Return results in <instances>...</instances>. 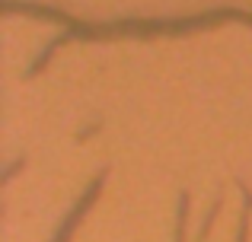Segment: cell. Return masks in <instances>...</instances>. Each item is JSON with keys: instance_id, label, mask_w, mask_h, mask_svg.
<instances>
[{"instance_id": "cell-1", "label": "cell", "mask_w": 252, "mask_h": 242, "mask_svg": "<svg viewBox=\"0 0 252 242\" xmlns=\"http://www.w3.org/2000/svg\"><path fill=\"white\" fill-rule=\"evenodd\" d=\"M102 182H105V172H102V175H96V179H93V185L86 188V194L80 198V204H77L74 211L67 214V220H64V226H61V230H58L55 242H67V239H70V233H74V226L80 223V217L86 214V207H90V204H93V198H96V194H99V188H102Z\"/></svg>"}, {"instance_id": "cell-2", "label": "cell", "mask_w": 252, "mask_h": 242, "mask_svg": "<svg viewBox=\"0 0 252 242\" xmlns=\"http://www.w3.org/2000/svg\"><path fill=\"white\" fill-rule=\"evenodd\" d=\"M185 214H189V194H179V226H176V242H185Z\"/></svg>"}, {"instance_id": "cell-3", "label": "cell", "mask_w": 252, "mask_h": 242, "mask_svg": "<svg viewBox=\"0 0 252 242\" xmlns=\"http://www.w3.org/2000/svg\"><path fill=\"white\" fill-rule=\"evenodd\" d=\"M246 223H249V214H243V220H240V236H236V242H246Z\"/></svg>"}]
</instances>
